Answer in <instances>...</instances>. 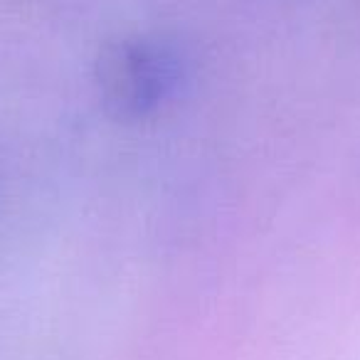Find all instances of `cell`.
<instances>
[{"label": "cell", "instance_id": "obj_1", "mask_svg": "<svg viewBox=\"0 0 360 360\" xmlns=\"http://www.w3.org/2000/svg\"><path fill=\"white\" fill-rule=\"evenodd\" d=\"M183 77L180 57L168 42L121 35L99 50L94 82L104 111L116 121H143L163 109Z\"/></svg>", "mask_w": 360, "mask_h": 360}]
</instances>
